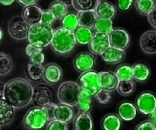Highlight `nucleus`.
Listing matches in <instances>:
<instances>
[{
    "instance_id": "obj_9",
    "label": "nucleus",
    "mask_w": 156,
    "mask_h": 130,
    "mask_svg": "<svg viewBox=\"0 0 156 130\" xmlns=\"http://www.w3.org/2000/svg\"><path fill=\"white\" fill-rule=\"evenodd\" d=\"M29 27L30 24L22 16H15L9 21L8 30L12 37L21 40L27 37Z\"/></svg>"
},
{
    "instance_id": "obj_17",
    "label": "nucleus",
    "mask_w": 156,
    "mask_h": 130,
    "mask_svg": "<svg viewBox=\"0 0 156 130\" xmlns=\"http://www.w3.org/2000/svg\"><path fill=\"white\" fill-rule=\"evenodd\" d=\"M15 108L5 99L0 98V126L9 124L15 116Z\"/></svg>"
},
{
    "instance_id": "obj_18",
    "label": "nucleus",
    "mask_w": 156,
    "mask_h": 130,
    "mask_svg": "<svg viewBox=\"0 0 156 130\" xmlns=\"http://www.w3.org/2000/svg\"><path fill=\"white\" fill-rule=\"evenodd\" d=\"M117 114L123 121H132L137 115V108L131 102L124 101L117 107Z\"/></svg>"
},
{
    "instance_id": "obj_44",
    "label": "nucleus",
    "mask_w": 156,
    "mask_h": 130,
    "mask_svg": "<svg viewBox=\"0 0 156 130\" xmlns=\"http://www.w3.org/2000/svg\"><path fill=\"white\" fill-rule=\"evenodd\" d=\"M43 50L42 48H40V47H36V46H34V44L28 43V44L26 45L25 48H24V53H25V55L27 56V57H29V56H30L32 53H34L35 51H37V50Z\"/></svg>"
},
{
    "instance_id": "obj_43",
    "label": "nucleus",
    "mask_w": 156,
    "mask_h": 130,
    "mask_svg": "<svg viewBox=\"0 0 156 130\" xmlns=\"http://www.w3.org/2000/svg\"><path fill=\"white\" fill-rule=\"evenodd\" d=\"M136 130H156V126L149 120H145V121L142 122L140 124L137 125L136 127Z\"/></svg>"
},
{
    "instance_id": "obj_32",
    "label": "nucleus",
    "mask_w": 156,
    "mask_h": 130,
    "mask_svg": "<svg viewBox=\"0 0 156 130\" xmlns=\"http://www.w3.org/2000/svg\"><path fill=\"white\" fill-rule=\"evenodd\" d=\"M101 0H72V6L77 12L94 10Z\"/></svg>"
},
{
    "instance_id": "obj_42",
    "label": "nucleus",
    "mask_w": 156,
    "mask_h": 130,
    "mask_svg": "<svg viewBox=\"0 0 156 130\" xmlns=\"http://www.w3.org/2000/svg\"><path fill=\"white\" fill-rule=\"evenodd\" d=\"M133 0H117V6L121 12H127L132 7Z\"/></svg>"
},
{
    "instance_id": "obj_36",
    "label": "nucleus",
    "mask_w": 156,
    "mask_h": 130,
    "mask_svg": "<svg viewBox=\"0 0 156 130\" xmlns=\"http://www.w3.org/2000/svg\"><path fill=\"white\" fill-rule=\"evenodd\" d=\"M115 74L118 78L119 81H126L133 79V68L132 65L127 64L120 65L116 69Z\"/></svg>"
},
{
    "instance_id": "obj_13",
    "label": "nucleus",
    "mask_w": 156,
    "mask_h": 130,
    "mask_svg": "<svg viewBox=\"0 0 156 130\" xmlns=\"http://www.w3.org/2000/svg\"><path fill=\"white\" fill-rule=\"evenodd\" d=\"M62 70L56 63H49L44 65L43 79L50 85H58L62 79Z\"/></svg>"
},
{
    "instance_id": "obj_19",
    "label": "nucleus",
    "mask_w": 156,
    "mask_h": 130,
    "mask_svg": "<svg viewBox=\"0 0 156 130\" xmlns=\"http://www.w3.org/2000/svg\"><path fill=\"white\" fill-rule=\"evenodd\" d=\"M98 74L100 76L101 88L110 91H113L117 89V85L120 81L116 76L115 72L111 71H105L101 72Z\"/></svg>"
},
{
    "instance_id": "obj_38",
    "label": "nucleus",
    "mask_w": 156,
    "mask_h": 130,
    "mask_svg": "<svg viewBox=\"0 0 156 130\" xmlns=\"http://www.w3.org/2000/svg\"><path fill=\"white\" fill-rule=\"evenodd\" d=\"M46 129L47 130H67L69 129L68 123L59 121L57 120H53L48 122L46 126Z\"/></svg>"
},
{
    "instance_id": "obj_34",
    "label": "nucleus",
    "mask_w": 156,
    "mask_h": 130,
    "mask_svg": "<svg viewBox=\"0 0 156 130\" xmlns=\"http://www.w3.org/2000/svg\"><path fill=\"white\" fill-rule=\"evenodd\" d=\"M13 68L12 59L9 54L0 52V76H5Z\"/></svg>"
},
{
    "instance_id": "obj_45",
    "label": "nucleus",
    "mask_w": 156,
    "mask_h": 130,
    "mask_svg": "<svg viewBox=\"0 0 156 130\" xmlns=\"http://www.w3.org/2000/svg\"><path fill=\"white\" fill-rule=\"evenodd\" d=\"M148 17V21H149V24H151L152 27L154 28H156V8L154 9L149 15H147Z\"/></svg>"
},
{
    "instance_id": "obj_33",
    "label": "nucleus",
    "mask_w": 156,
    "mask_h": 130,
    "mask_svg": "<svg viewBox=\"0 0 156 130\" xmlns=\"http://www.w3.org/2000/svg\"><path fill=\"white\" fill-rule=\"evenodd\" d=\"M117 92L122 96H129L136 90V83L133 79L126 81H120L117 85Z\"/></svg>"
},
{
    "instance_id": "obj_11",
    "label": "nucleus",
    "mask_w": 156,
    "mask_h": 130,
    "mask_svg": "<svg viewBox=\"0 0 156 130\" xmlns=\"http://www.w3.org/2000/svg\"><path fill=\"white\" fill-rule=\"evenodd\" d=\"M95 64V58L90 53H80L73 60V66L75 69L80 73L93 70Z\"/></svg>"
},
{
    "instance_id": "obj_30",
    "label": "nucleus",
    "mask_w": 156,
    "mask_h": 130,
    "mask_svg": "<svg viewBox=\"0 0 156 130\" xmlns=\"http://www.w3.org/2000/svg\"><path fill=\"white\" fill-rule=\"evenodd\" d=\"M134 5L140 15L147 16L156 8V0H136Z\"/></svg>"
},
{
    "instance_id": "obj_14",
    "label": "nucleus",
    "mask_w": 156,
    "mask_h": 130,
    "mask_svg": "<svg viewBox=\"0 0 156 130\" xmlns=\"http://www.w3.org/2000/svg\"><path fill=\"white\" fill-rule=\"evenodd\" d=\"M140 45L146 54H156V30H151L143 33L140 37Z\"/></svg>"
},
{
    "instance_id": "obj_41",
    "label": "nucleus",
    "mask_w": 156,
    "mask_h": 130,
    "mask_svg": "<svg viewBox=\"0 0 156 130\" xmlns=\"http://www.w3.org/2000/svg\"><path fill=\"white\" fill-rule=\"evenodd\" d=\"M56 21V18L53 15V14L50 12V10L43 11L42 15H41V22L44 23L45 24L48 25H52L55 21Z\"/></svg>"
},
{
    "instance_id": "obj_47",
    "label": "nucleus",
    "mask_w": 156,
    "mask_h": 130,
    "mask_svg": "<svg viewBox=\"0 0 156 130\" xmlns=\"http://www.w3.org/2000/svg\"><path fill=\"white\" fill-rule=\"evenodd\" d=\"M15 2V0H0V5L4 6H10Z\"/></svg>"
},
{
    "instance_id": "obj_46",
    "label": "nucleus",
    "mask_w": 156,
    "mask_h": 130,
    "mask_svg": "<svg viewBox=\"0 0 156 130\" xmlns=\"http://www.w3.org/2000/svg\"><path fill=\"white\" fill-rule=\"evenodd\" d=\"M38 0H18V2L21 5H28L31 4H36V2Z\"/></svg>"
},
{
    "instance_id": "obj_6",
    "label": "nucleus",
    "mask_w": 156,
    "mask_h": 130,
    "mask_svg": "<svg viewBox=\"0 0 156 130\" xmlns=\"http://www.w3.org/2000/svg\"><path fill=\"white\" fill-rule=\"evenodd\" d=\"M55 90L50 84L40 83L33 88L32 101L37 107H43L48 103L54 102Z\"/></svg>"
},
{
    "instance_id": "obj_4",
    "label": "nucleus",
    "mask_w": 156,
    "mask_h": 130,
    "mask_svg": "<svg viewBox=\"0 0 156 130\" xmlns=\"http://www.w3.org/2000/svg\"><path fill=\"white\" fill-rule=\"evenodd\" d=\"M78 82L67 81L59 85L57 91L58 100L61 104L75 107L77 105L78 96L80 92Z\"/></svg>"
},
{
    "instance_id": "obj_51",
    "label": "nucleus",
    "mask_w": 156,
    "mask_h": 130,
    "mask_svg": "<svg viewBox=\"0 0 156 130\" xmlns=\"http://www.w3.org/2000/svg\"><path fill=\"white\" fill-rule=\"evenodd\" d=\"M2 39H3V30L0 27V43L2 42Z\"/></svg>"
},
{
    "instance_id": "obj_29",
    "label": "nucleus",
    "mask_w": 156,
    "mask_h": 130,
    "mask_svg": "<svg viewBox=\"0 0 156 130\" xmlns=\"http://www.w3.org/2000/svg\"><path fill=\"white\" fill-rule=\"evenodd\" d=\"M92 28L95 32H100L108 35L114 29L112 19L98 17Z\"/></svg>"
},
{
    "instance_id": "obj_23",
    "label": "nucleus",
    "mask_w": 156,
    "mask_h": 130,
    "mask_svg": "<svg viewBox=\"0 0 156 130\" xmlns=\"http://www.w3.org/2000/svg\"><path fill=\"white\" fill-rule=\"evenodd\" d=\"M75 130H91L93 129V120L89 113L79 112L73 121Z\"/></svg>"
},
{
    "instance_id": "obj_37",
    "label": "nucleus",
    "mask_w": 156,
    "mask_h": 130,
    "mask_svg": "<svg viewBox=\"0 0 156 130\" xmlns=\"http://www.w3.org/2000/svg\"><path fill=\"white\" fill-rule=\"evenodd\" d=\"M94 97H95V99L98 101V103L103 105L108 104V103H110L111 100V98H112L111 91L103 89V88H101L98 91L97 94L94 95Z\"/></svg>"
},
{
    "instance_id": "obj_2",
    "label": "nucleus",
    "mask_w": 156,
    "mask_h": 130,
    "mask_svg": "<svg viewBox=\"0 0 156 130\" xmlns=\"http://www.w3.org/2000/svg\"><path fill=\"white\" fill-rule=\"evenodd\" d=\"M76 38L73 31L63 27H59L53 31L50 46L56 54L66 56L74 51L76 47Z\"/></svg>"
},
{
    "instance_id": "obj_20",
    "label": "nucleus",
    "mask_w": 156,
    "mask_h": 130,
    "mask_svg": "<svg viewBox=\"0 0 156 130\" xmlns=\"http://www.w3.org/2000/svg\"><path fill=\"white\" fill-rule=\"evenodd\" d=\"M133 79L137 82L144 83L149 79L151 76V69L146 64L143 62H137L132 66Z\"/></svg>"
},
{
    "instance_id": "obj_50",
    "label": "nucleus",
    "mask_w": 156,
    "mask_h": 130,
    "mask_svg": "<svg viewBox=\"0 0 156 130\" xmlns=\"http://www.w3.org/2000/svg\"><path fill=\"white\" fill-rule=\"evenodd\" d=\"M59 2H62L63 4H65L66 5L69 6H71L72 5V0H59Z\"/></svg>"
},
{
    "instance_id": "obj_35",
    "label": "nucleus",
    "mask_w": 156,
    "mask_h": 130,
    "mask_svg": "<svg viewBox=\"0 0 156 130\" xmlns=\"http://www.w3.org/2000/svg\"><path fill=\"white\" fill-rule=\"evenodd\" d=\"M49 10L53 14L56 20H60L68 12V6L59 0H56L50 4Z\"/></svg>"
},
{
    "instance_id": "obj_12",
    "label": "nucleus",
    "mask_w": 156,
    "mask_h": 130,
    "mask_svg": "<svg viewBox=\"0 0 156 130\" xmlns=\"http://www.w3.org/2000/svg\"><path fill=\"white\" fill-rule=\"evenodd\" d=\"M88 45L90 52L92 54H102V53L110 47L108 35L100 32H95Z\"/></svg>"
},
{
    "instance_id": "obj_22",
    "label": "nucleus",
    "mask_w": 156,
    "mask_h": 130,
    "mask_svg": "<svg viewBox=\"0 0 156 130\" xmlns=\"http://www.w3.org/2000/svg\"><path fill=\"white\" fill-rule=\"evenodd\" d=\"M74 117L75 111L73 107L64 104H57L55 111V120L69 123L73 120Z\"/></svg>"
},
{
    "instance_id": "obj_3",
    "label": "nucleus",
    "mask_w": 156,
    "mask_h": 130,
    "mask_svg": "<svg viewBox=\"0 0 156 130\" xmlns=\"http://www.w3.org/2000/svg\"><path fill=\"white\" fill-rule=\"evenodd\" d=\"M53 31L51 25L38 22L30 25L26 39L30 44L43 49L50 45Z\"/></svg>"
},
{
    "instance_id": "obj_25",
    "label": "nucleus",
    "mask_w": 156,
    "mask_h": 130,
    "mask_svg": "<svg viewBox=\"0 0 156 130\" xmlns=\"http://www.w3.org/2000/svg\"><path fill=\"white\" fill-rule=\"evenodd\" d=\"M92 95L83 89L80 90L78 96L77 105L79 112L90 113L92 108Z\"/></svg>"
},
{
    "instance_id": "obj_8",
    "label": "nucleus",
    "mask_w": 156,
    "mask_h": 130,
    "mask_svg": "<svg viewBox=\"0 0 156 130\" xmlns=\"http://www.w3.org/2000/svg\"><path fill=\"white\" fill-rule=\"evenodd\" d=\"M137 111L143 115L149 116L156 109V96L151 91H144L136 99Z\"/></svg>"
},
{
    "instance_id": "obj_48",
    "label": "nucleus",
    "mask_w": 156,
    "mask_h": 130,
    "mask_svg": "<svg viewBox=\"0 0 156 130\" xmlns=\"http://www.w3.org/2000/svg\"><path fill=\"white\" fill-rule=\"evenodd\" d=\"M149 120L156 126V109L151 114H149Z\"/></svg>"
},
{
    "instance_id": "obj_16",
    "label": "nucleus",
    "mask_w": 156,
    "mask_h": 130,
    "mask_svg": "<svg viewBox=\"0 0 156 130\" xmlns=\"http://www.w3.org/2000/svg\"><path fill=\"white\" fill-rule=\"evenodd\" d=\"M43 10L36 4L24 6L22 12V17L30 25L41 22Z\"/></svg>"
},
{
    "instance_id": "obj_27",
    "label": "nucleus",
    "mask_w": 156,
    "mask_h": 130,
    "mask_svg": "<svg viewBox=\"0 0 156 130\" xmlns=\"http://www.w3.org/2000/svg\"><path fill=\"white\" fill-rule=\"evenodd\" d=\"M121 119L114 114L106 115L101 122V127L105 130H119L121 128Z\"/></svg>"
},
{
    "instance_id": "obj_40",
    "label": "nucleus",
    "mask_w": 156,
    "mask_h": 130,
    "mask_svg": "<svg viewBox=\"0 0 156 130\" xmlns=\"http://www.w3.org/2000/svg\"><path fill=\"white\" fill-rule=\"evenodd\" d=\"M56 107H57V104H55L54 102L48 103L47 104L44 105L43 107H41L44 110V111H45L49 121L55 119V111H56Z\"/></svg>"
},
{
    "instance_id": "obj_5",
    "label": "nucleus",
    "mask_w": 156,
    "mask_h": 130,
    "mask_svg": "<svg viewBox=\"0 0 156 130\" xmlns=\"http://www.w3.org/2000/svg\"><path fill=\"white\" fill-rule=\"evenodd\" d=\"M49 120L45 111L41 107L30 108L23 119V125L29 129H42L48 123Z\"/></svg>"
},
{
    "instance_id": "obj_49",
    "label": "nucleus",
    "mask_w": 156,
    "mask_h": 130,
    "mask_svg": "<svg viewBox=\"0 0 156 130\" xmlns=\"http://www.w3.org/2000/svg\"><path fill=\"white\" fill-rule=\"evenodd\" d=\"M4 84L0 82V98H3L4 97Z\"/></svg>"
},
{
    "instance_id": "obj_24",
    "label": "nucleus",
    "mask_w": 156,
    "mask_h": 130,
    "mask_svg": "<svg viewBox=\"0 0 156 130\" xmlns=\"http://www.w3.org/2000/svg\"><path fill=\"white\" fill-rule=\"evenodd\" d=\"M76 43L80 45H88L94 35L92 27L79 26L73 31Z\"/></svg>"
},
{
    "instance_id": "obj_7",
    "label": "nucleus",
    "mask_w": 156,
    "mask_h": 130,
    "mask_svg": "<svg viewBox=\"0 0 156 130\" xmlns=\"http://www.w3.org/2000/svg\"><path fill=\"white\" fill-rule=\"evenodd\" d=\"M78 84L80 87V89L88 91L92 96L95 95L98 91L101 88L99 74L93 70L82 73L78 79Z\"/></svg>"
},
{
    "instance_id": "obj_31",
    "label": "nucleus",
    "mask_w": 156,
    "mask_h": 130,
    "mask_svg": "<svg viewBox=\"0 0 156 130\" xmlns=\"http://www.w3.org/2000/svg\"><path fill=\"white\" fill-rule=\"evenodd\" d=\"M60 20L62 27L71 31H74L79 26H80L78 18V14L75 12H67Z\"/></svg>"
},
{
    "instance_id": "obj_15",
    "label": "nucleus",
    "mask_w": 156,
    "mask_h": 130,
    "mask_svg": "<svg viewBox=\"0 0 156 130\" xmlns=\"http://www.w3.org/2000/svg\"><path fill=\"white\" fill-rule=\"evenodd\" d=\"M101 56L104 62L106 63L114 65V64L120 63L124 60L126 57V53L125 50H119L110 46L106 50L102 53V54H101Z\"/></svg>"
},
{
    "instance_id": "obj_10",
    "label": "nucleus",
    "mask_w": 156,
    "mask_h": 130,
    "mask_svg": "<svg viewBox=\"0 0 156 130\" xmlns=\"http://www.w3.org/2000/svg\"><path fill=\"white\" fill-rule=\"evenodd\" d=\"M110 46L119 50H126L130 44V35L125 29L116 27L108 34Z\"/></svg>"
},
{
    "instance_id": "obj_39",
    "label": "nucleus",
    "mask_w": 156,
    "mask_h": 130,
    "mask_svg": "<svg viewBox=\"0 0 156 130\" xmlns=\"http://www.w3.org/2000/svg\"><path fill=\"white\" fill-rule=\"evenodd\" d=\"M28 58L30 62L34 64H38V65H43L44 61H45V56H44L42 50L35 51Z\"/></svg>"
},
{
    "instance_id": "obj_26",
    "label": "nucleus",
    "mask_w": 156,
    "mask_h": 130,
    "mask_svg": "<svg viewBox=\"0 0 156 130\" xmlns=\"http://www.w3.org/2000/svg\"><path fill=\"white\" fill-rule=\"evenodd\" d=\"M44 65L28 62L26 65V75L31 82H38L43 79Z\"/></svg>"
},
{
    "instance_id": "obj_52",
    "label": "nucleus",
    "mask_w": 156,
    "mask_h": 130,
    "mask_svg": "<svg viewBox=\"0 0 156 130\" xmlns=\"http://www.w3.org/2000/svg\"><path fill=\"white\" fill-rule=\"evenodd\" d=\"M0 129H1V126H0Z\"/></svg>"
},
{
    "instance_id": "obj_28",
    "label": "nucleus",
    "mask_w": 156,
    "mask_h": 130,
    "mask_svg": "<svg viewBox=\"0 0 156 130\" xmlns=\"http://www.w3.org/2000/svg\"><path fill=\"white\" fill-rule=\"evenodd\" d=\"M78 18L80 26L93 27L94 22L98 18V15L94 10L82 11L78 13Z\"/></svg>"
},
{
    "instance_id": "obj_53",
    "label": "nucleus",
    "mask_w": 156,
    "mask_h": 130,
    "mask_svg": "<svg viewBox=\"0 0 156 130\" xmlns=\"http://www.w3.org/2000/svg\"><path fill=\"white\" fill-rule=\"evenodd\" d=\"M155 30H156V28H155Z\"/></svg>"
},
{
    "instance_id": "obj_21",
    "label": "nucleus",
    "mask_w": 156,
    "mask_h": 130,
    "mask_svg": "<svg viewBox=\"0 0 156 130\" xmlns=\"http://www.w3.org/2000/svg\"><path fill=\"white\" fill-rule=\"evenodd\" d=\"M94 11L98 17L108 18V19H112L117 15V8L115 7V5L106 0L99 2Z\"/></svg>"
},
{
    "instance_id": "obj_1",
    "label": "nucleus",
    "mask_w": 156,
    "mask_h": 130,
    "mask_svg": "<svg viewBox=\"0 0 156 130\" xmlns=\"http://www.w3.org/2000/svg\"><path fill=\"white\" fill-rule=\"evenodd\" d=\"M33 87L31 84L22 78H16L5 85L4 98L15 109L28 105L32 101Z\"/></svg>"
}]
</instances>
